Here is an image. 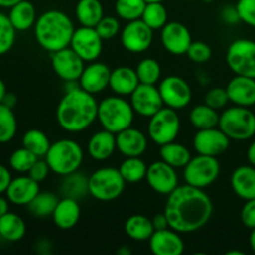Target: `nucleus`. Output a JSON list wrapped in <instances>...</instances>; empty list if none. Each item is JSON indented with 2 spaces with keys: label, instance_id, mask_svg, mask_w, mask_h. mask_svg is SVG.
Masks as SVG:
<instances>
[{
  "label": "nucleus",
  "instance_id": "obj_3",
  "mask_svg": "<svg viewBox=\"0 0 255 255\" xmlns=\"http://www.w3.org/2000/svg\"><path fill=\"white\" fill-rule=\"evenodd\" d=\"M75 27L72 20L60 10H47L37 17L34 35L37 44L49 52L70 46Z\"/></svg>",
  "mask_w": 255,
  "mask_h": 255
},
{
  "label": "nucleus",
  "instance_id": "obj_46",
  "mask_svg": "<svg viewBox=\"0 0 255 255\" xmlns=\"http://www.w3.org/2000/svg\"><path fill=\"white\" fill-rule=\"evenodd\" d=\"M229 97L226 89L222 87H213L209 90L204 96V104L211 106L212 109L222 110L228 105Z\"/></svg>",
  "mask_w": 255,
  "mask_h": 255
},
{
  "label": "nucleus",
  "instance_id": "obj_44",
  "mask_svg": "<svg viewBox=\"0 0 255 255\" xmlns=\"http://www.w3.org/2000/svg\"><path fill=\"white\" fill-rule=\"evenodd\" d=\"M102 40H111L121 31V24L116 16H104L95 26Z\"/></svg>",
  "mask_w": 255,
  "mask_h": 255
},
{
  "label": "nucleus",
  "instance_id": "obj_21",
  "mask_svg": "<svg viewBox=\"0 0 255 255\" xmlns=\"http://www.w3.org/2000/svg\"><path fill=\"white\" fill-rule=\"evenodd\" d=\"M39 182L32 179L27 174V176H19L16 178H12L5 191V196L9 199L10 203L15 206H27L39 194Z\"/></svg>",
  "mask_w": 255,
  "mask_h": 255
},
{
  "label": "nucleus",
  "instance_id": "obj_59",
  "mask_svg": "<svg viewBox=\"0 0 255 255\" xmlns=\"http://www.w3.org/2000/svg\"><path fill=\"white\" fill-rule=\"evenodd\" d=\"M119 254H122V255H128V254H131V251H129V249H127V248H121L119 251Z\"/></svg>",
  "mask_w": 255,
  "mask_h": 255
},
{
  "label": "nucleus",
  "instance_id": "obj_11",
  "mask_svg": "<svg viewBox=\"0 0 255 255\" xmlns=\"http://www.w3.org/2000/svg\"><path fill=\"white\" fill-rule=\"evenodd\" d=\"M158 90L164 106L173 110L186 109L192 101L191 86L186 80L176 75H171L161 80Z\"/></svg>",
  "mask_w": 255,
  "mask_h": 255
},
{
  "label": "nucleus",
  "instance_id": "obj_13",
  "mask_svg": "<svg viewBox=\"0 0 255 255\" xmlns=\"http://www.w3.org/2000/svg\"><path fill=\"white\" fill-rule=\"evenodd\" d=\"M153 30L141 19L127 22L121 30V44L125 50L132 54H142L151 47Z\"/></svg>",
  "mask_w": 255,
  "mask_h": 255
},
{
  "label": "nucleus",
  "instance_id": "obj_52",
  "mask_svg": "<svg viewBox=\"0 0 255 255\" xmlns=\"http://www.w3.org/2000/svg\"><path fill=\"white\" fill-rule=\"evenodd\" d=\"M152 223H153V227L156 231H161V229H166L169 228V224H168V219H167L166 214L163 213H158L153 217L152 219Z\"/></svg>",
  "mask_w": 255,
  "mask_h": 255
},
{
  "label": "nucleus",
  "instance_id": "obj_15",
  "mask_svg": "<svg viewBox=\"0 0 255 255\" xmlns=\"http://www.w3.org/2000/svg\"><path fill=\"white\" fill-rule=\"evenodd\" d=\"M51 65L54 72L67 81H79L85 69V61L70 46L51 52Z\"/></svg>",
  "mask_w": 255,
  "mask_h": 255
},
{
  "label": "nucleus",
  "instance_id": "obj_54",
  "mask_svg": "<svg viewBox=\"0 0 255 255\" xmlns=\"http://www.w3.org/2000/svg\"><path fill=\"white\" fill-rule=\"evenodd\" d=\"M9 199L0 196V217H2L9 212Z\"/></svg>",
  "mask_w": 255,
  "mask_h": 255
},
{
  "label": "nucleus",
  "instance_id": "obj_43",
  "mask_svg": "<svg viewBox=\"0 0 255 255\" xmlns=\"http://www.w3.org/2000/svg\"><path fill=\"white\" fill-rule=\"evenodd\" d=\"M16 40V30L12 26L9 16L0 12V56L12 49Z\"/></svg>",
  "mask_w": 255,
  "mask_h": 255
},
{
  "label": "nucleus",
  "instance_id": "obj_5",
  "mask_svg": "<svg viewBox=\"0 0 255 255\" xmlns=\"http://www.w3.org/2000/svg\"><path fill=\"white\" fill-rule=\"evenodd\" d=\"M44 158L51 172L64 177L79 171L84 161V151L76 141L64 138L51 143Z\"/></svg>",
  "mask_w": 255,
  "mask_h": 255
},
{
  "label": "nucleus",
  "instance_id": "obj_45",
  "mask_svg": "<svg viewBox=\"0 0 255 255\" xmlns=\"http://www.w3.org/2000/svg\"><path fill=\"white\" fill-rule=\"evenodd\" d=\"M187 56L196 64H204L212 57V49L207 42L192 41L191 46L187 50Z\"/></svg>",
  "mask_w": 255,
  "mask_h": 255
},
{
  "label": "nucleus",
  "instance_id": "obj_31",
  "mask_svg": "<svg viewBox=\"0 0 255 255\" xmlns=\"http://www.w3.org/2000/svg\"><path fill=\"white\" fill-rule=\"evenodd\" d=\"M26 233V224L24 219L16 213L7 212L0 217V238L7 242L21 241Z\"/></svg>",
  "mask_w": 255,
  "mask_h": 255
},
{
  "label": "nucleus",
  "instance_id": "obj_39",
  "mask_svg": "<svg viewBox=\"0 0 255 255\" xmlns=\"http://www.w3.org/2000/svg\"><path fill=\"white\" fill-rule=\"evenodd\" d=\"M17 132V121L14 109L0 104V143L11 141Z\"/></svg>",
  "mask_w": 255,
  "mask_h": 255
},
{
  "label": "nucleus",
  "instance_id": "obj_32",
  "mask_svg": "<svg viewBox=\"0 0 255 255\" xmlns=\"http://www.w3.org/2000/svg\"><path fill=\"white\" fill-rule=\"evenodd\" d=\"M161 159L168 163L174 168H184L192 158L189 149L184 144L177 143V142H169V143L161 146L159 149Z\"/></svg>",
  "mask_w": 255,
  "mask_h": 255
},
{
  "label": "nucleus",
  "instance_id": "obj_27",
  "mask_svg": "<svg viewBox=\"0 0 255 255\" xmlns=\"http://www.w3.org/2000/svg\"><path fill=\"white\" fill-rule=\"evenodd\" d=\"M138 85L139 80L134 69L128 66H119L111 71L109 87L119 96H131Z\"/></svg>",
  "mask_w": 255,
  "mask_h": 255
},
{
  "label": "nucleus",
  "instance_id": "obj_20",
  "mask_svg": "<svg viewBox=\"0 0 255 255\" xmlns=\"http://www.w3.org/2000/svg\"><path fill=\"white\" fill-rule=\"evenodd\" d=\"M177 231L172 228L154 231L149 238V249L154 255H182L184 242Z\"/></svg>",
  "mask_w": 255,
  "mask_h": 255
},
{
  "label": "nucleus",
  "instance_id": "obj_9",
  "mask_svg": "<svg viewBox=\"0 0 255 255\" xmlns=\"http://www.w3.org/2000/svg\"><path fill=\"white\" fill-rule=\"evenodd\" d=\"M181 131V120L177 110L163 106L158 112L149 117L148 137L157 146H163L176 141Z\"/></svg>",
  "mask_w": 255,
  "mask_h": 255
},
{
  "label": "nucleus",
  "instance_id": "obj_38",
  "mask_svg": "<svg viewBox=\"0 0 255 255\" xmlns=\"http://www.w3.org/2000/svg\"><path fill=\"white\" fill-rule=\"evenodd\" d=\"M152 30H161L168 22V11L163 2H147L141 17Z\"/></svg>",
  "mask_w": 255,
  "mask_h": 255
},
{
  "label": "nucleus",
  "instance_id": "obj_4",
  "mask_svg": "<svg viewBox=\"0 0 255 255\" xmlns=\"http://www.w3.org/2000/svg\"><path fill=\"white\" fill-rule=\"evenodd\" d=\"M134 110L131 102L124 96H110L99 102L97 120L102 128L117 134L119 132L132 126L134 119Z\"/></svg>",
  "mask_w": 255,
  "mask_h": 255
},
{
  "label": "nucleus",
  "instance_id": "obj_16",
  "mask_svg": "<svg viewBox=\"0 0 255 255\" xmlns=\"http://www.w3.org/2000/svg\"><path fill=\"white\" fill-rule=\"evenodd\" d=\"M129 102L136 114L147 119L164 106L158 86L148 84H139L129 96Z\"/></svg>",
  "mask_w": 255,
  "mask_h": 255
},
{
  "label": "nucleus",
  "instance_id": "obj_19",
  "mask_svg": "<svg viewBox=\"0 0 255 255\" xmlns=\"http://www.w3.org/2000/svg\"><path fill=\"white\" fill-rule=\"evenodd\" d=\"M112 70L104 62L92 61L85 66L79 85L82 90L92 95H97L109 87Z\"/></svg>",
  "mask_w": 255,
  "mask_h": 255
},
{
  "label": "nucleus",
  "instance_id": "obj_51",
  "mask_svg": "<svg viewBox=\"0 0 255 255\" xmlns=\"http://www.w3.org/2000/svg\"><path fill=\"white\" fill-rule=\"evenodd\" d=\"M11 179V172L9 171V168L6 166H4V164L0 163V194L5 193Z\"/></svg>",
  "mask_w": 255,
  "mask_h": 255
},
{
  "label": "nucleus",
  "instance_id": "obj_30",
  "mask_svg": "<svg viewBox=\"0 0 255 255\" xmlns=\"http://www.w3.org/2000/svg\"><path fill=\"white\" fill-rule=\"evenodd\" d=\"M154 231L156 229L152 223V219L143 216V214H133V216L128 217L126 223H125V232L132 241H149Z\"/></svg>",
  "mask_w": 255,
  "mask_h": 255
},
{
  "label": "nucleus",
  "instance_id": "obj_36",
  "mask_svg": "<svg viewBox=\"0 0 255 255\" xmlns=\"http://www.w3.org/2000/svg\"><path fill=\"white\" fill-rule=\"evenodd\" d=\"M148 166L144 163L141 157H126L121 166L119 167L120 173L122 174L126 183H138L146 179Z\"/></svg>",
  "mask_w": 255,
  "mask_h": 255
},
{
  "label": "nucleus",
  "instance_id": "obj_23",
  "mask_svg": "<svg viewBox=\"0 0 255 255\" xmlns=\"http://www.w3.org/2000/svg\"><path fill=\"white\" fill-rule=\"evenodd\" d=\"M147 144L146 134L132 126L116 134L117 151L125 157H141L146 152Z\"/></svg>",
  "mask_w": 255,
  "mask_h": 255
},
{
  "label": "nucleus",
  "instance_id": "obj_49",
  "mask_svg": "<svg viewBox=\"0 0 255 255\" xmlns=\"http://www.w3.org/2000/svg\"><path fill=\"white\" fill-rule=\"evenodd\" d=\"M241 219L244 227L249 229L255 228V198L246 201L241 212Z\"/></svg>",
  "mask_w": 255,
  "mask_h": 255
},
{
  "label": "nucleus",
  "instance_id": "obj_60",
  "mask_svg": "<svg viewBox=\"0 0 255 255\" xmlns=\"http://www.w3.org/2000/svg\"><path fill=\"white\" fill-rule=\"evenodd\" d=\"M227 255H244V253L243 252L234 251V252H227Z\"/></svg>",
  "mask_w": 255,
  "mask_h": 255
},
{
  "label": "nucleus",
  "instance_id": "obj_53",
  "mask_svg": "<svg viewBox=\"0 0 255 255\" xmlns=\"http://www.w3.org/2000/svg\"><path fill=\"white\" fill-rule=\"evenodd\" d=\"M1 104L6 105V106L10 107V109H14L17 104L16 96H15L14 94H10V92H7V94L5 95V97H4V100H2Z\"/></svg>",
  "mask_w": 255,
  "mask_h": 255
},
{
  "label": "nucleus",
  "instance_id": "obj_56",
  "mask_svg": "<svg viewBox=\"0 0 255 255\" xmlns=\"http://www.w3.org/2000/svg\"><path fill=\"white\" fill-rule=\"evenodd\" d=\"M21 0H0V7H4V9H10V7L14 6L15 4H17Z\"/></svg>",
  "mask_w": 255,
  "mask_h": 255
},
{
  "label": "nucleus",
  "instance_id": "obj_50",
  "mask_svg": "<svg viewBox=\"0 0 255 255\" xmlns=\"http://www.w3.org/2000/svg\"><path fill=\"white\" fill-rule=\"evenodd\" d=\"M222 19H223L226 24L229 25H236L237 22L241 21V17H239L236 5H228V6L224 7L222 10Z\"/></svg>",
  "mask_w": 255,
  "mask_h": 255
},
{
  "label": "nucleus",
  "instance_id": "obj_10",
  "mask_svg": "<svg viewBox=\"0 0 255 255\" xmlns=\"http://www.w3.org/2000/svg\"><path fill=\"white\" fill-rule=\"evenodd\" d=\"M227 64L236 75L255 79V41L234 40L227 50Z\"/></svg>",
  "mask_w": 255,
  "mask_h": 255
},
{
  "label": "nucleus",
  "instance_id": "obj_22",
  "mask_svg": "<svg viewBox=\"0 0 255 255\" xmlns=\"http://www.w3.org/2000/svg\"><path fill=\"white\" fill-rule=\"evenodd\" d=\"M229 102L237 106L252 107L255 105V79L236 75L226 87Z\"/></svg>",
  "mask_w": 255,
  "mask_h": 255
},
{
  "label": "nucleus",
  "instance_id": "obj_41",
  "mask_svg": "<svg viewBox=\"0 0 255 255\" xmlns=\"http://www.w3.org/2000/svg\"><path fill=\"white\" fill-rule=\"evenodd\" d=\"M134 70L138 76L139 84L157 85V82L161 79V65L152 57H146V59L141 60Z\"/></svg>",
  "mask_w": 255,
  "mask_h": 255
},
{
  "label": "nucleus",
  "instance_id": "obj_17",
  "mask_svg": "<svg viewBox=\"0 0 255 255\" xmlns=\"http://www.w3.org/2000/svg\"><path fill=\"white\" fill-rule=\"evenodd\" d=\"M146 181L156 193L163 194V196L171 194L179 186L176 168L169 166L162 159L149 164L147 169Z\"/></svg>",
  "mask_w": 255,
  "mask_h": 255
},
{
  "label": "nucleus",
  "instance_id": "obj_34",
  "mask_svg": "<svg viewBox=\"0 0 255 255\" xmlns=\"http://www.w3.org/2000/svg\"><path fill=\"white\" fill-rule=\"evenodd\" d=\"M219 117L221 115L218 114V110L212 109L206 104L194 106L189 112V121H191L192 126L197 129L218 127Z\"/></svg>",
  "mask_w": 255,
  "mask_h": 255
},
{
  "label": "nucleus",
  "instance_id": "obj_61",
  "mask_svg": "<svg viewBox=\"0 0 255 255\" xmlns=\"http://www.w3.org/2000/svg\"><path fill=\"white\" fill-rule=\"evenodd\" d=\"M163 2L164 0H146V2Z\"/></svg>",
  "mask_w": 255,
  "mask_h": 255
},
{
  "label": "nucleus",
  "instance_id": "obj_29",
  "mask_svg": "<svg viewBox=\"0 0 255 255\" xmlns=\"http://www.w3.org/2000/svg\"><path fill=\"white\" fill-rule=\"evenodd\" d=\"M75 15L81 26L95 27L105 16L104 6L100 0H79L75 7Z\"/></svg>",
  "mask_w": 255,
  "mask_h": 255
},
{
  "label": "nucleus",
  "instance_id": "obj_6",
  "mask_svg": "<svg viewBox=\"0 0 255 255\" xmlns=\"http://www.w3.org/2000/svg\"><path fill=\"white\" fill-rule=\"evenodd\" d=\"M218 127L231 139L247 141L255 136V115L249 107H228L221 114Z\"/></svg>",
  "mask_w": 255,
  "mask_h": 255
},
{
  "label": "nucleus",
  "instance_id": "obj_62",
  "mask_svg": "<svg viewBox=\"0 0 255 255\" xmlns=\"http://www.w3.org/2000/svg\"><path fill=\"white\" fill-rule=\"evenodd\" d=\"M204 1H206V2H212V1H214V0H204Z\"/></svg>",
  "mask_w": 255,
  "mask_h": 255
},
{
  "label": "nucleus",
  "instance_id": "obj_57",
  "mask_svg": "<svg viewBox=\"0 0 255 255\" xmlns=\"http://www.w3.org/2000/svg\"><path fill=\"white\" fill-rule=\"evenodd\" d=\"M6 94L7 91H6V86H5V82L0 79V104L2 102V100H4L5 95Z\"/></svg>",
  "mask_w": 255,
  "mask_h": 255
},
{
  "label": "nucleus",
  "instance_id": "obj_55",
  "mask_svg": "<svg viewBox=\"0 0 255 255\" xmlns=\"http://www.w3.org/2000/svg\"><path fill=\"white\" fill-rule=\"evenodd\" d=\"M247 157H248L249 163H251L252 166L255 167V141L248 147V151H247Z\"/></svg>",
  "mask_w": 255,
  "mask_h": 255
},
{
  "label": "nucleus",
  "instance_id": "obj_14",
  "mask_svg": "<svg viewBox=\"0 0 255 255\" xmlns=\"http://www.w3.org/2000/svg\"><path fill=\"white\" fill-rule=\"evenodd\" d=\"M231 144V138L219 127L198 129L193 137V147L198 154L218 157L223 154Z\"/></svg>",
  "mask_w": 255,
  "mask_h": 255
},
{
  "label": "nucleus",
  "instance_id": "obj_58",
  "mask_svg": "<svg viewBox=\"0 0 255 255\" xmlns=\"http://www.w3.org/2000/svg\"><path fill=\"white\" fill-rule=\"evenodd\" d=\"M249 244H251L252 251H253L255 253V228L252 229L251 237H249Z\"/></svg>",
  "mask_w": 255,
  "mask_h": 255
},
{
  "label": "nucleus",
  "instance_id": "obj_12",
  "mask_svg": "<svg viewBox=\"0 0 255 255\" xmlns=\"http://www.w3.org/2000/svg\"><path fill=\"white\" fill-rule=\"evenodd\" d=\"M104 40L95 27L80 26L75 29L70 47L84 60L85 62L96 61L102 52Z\"/></svg>",
  "mask_w": 255,
  "mask_h": 255
},
{
  "label": "nucleus",
  "instance_id": "obj_26",
  "mask_svg": "<svg viewBox=\"0 0 255 255\" xmlns=\"http://www.w3.org/2000/svg\"><path fill=\"white\" fill-rule=\"evenodd\" d=\"M231 186L234 193L244 201L255 198V167L241 166L234 169L231 177Z\"/></svg>",
  "mask_w": 255,
  "mask_h": 255
},
{
  "label": "nucleus",
  "instance_id": "obj_8",
  "mask_svg": "<svg viewBox=\"0 0 255 255\" xmlns=\"http://www.w3.org/2000/svg\"><path fill=\"white\" fill-rule=\"evenodd\" d=\"M221 173V163L218 157L198 154L192 157L183 168V178L187 184L196 188L206 189L218 179Z\"/></svg>",
  "mask_w": 255,
  "mask_h": 255
},
{
  "label": "nucleus",
  "instance_id": "obj_7",
  "mask_svg": "<svg viewBox=\"0 0 255 255\" xmlns=\"http://www.w3.org/2000/svg\"><path fill=\"white\" fill-rule=\"evenodd\" d=\"M126 181L119 168L104 167L89 177V194L100 202H111L120 198L125 191Z\"/></svg>",
  "mask_w": 255,
  "mask_h": 255
},
{
  "label": "nucleus",
  "instance_id": "obj_37",
  "mask_svg": "<svg viewBox=\"0 0 255 255\" xmlns=\"http://www.w3.org/2000/svg\"><path fill=\"white\" fill-rule=\"evenodd\" d=\"M50 146H51V142H50L47 134L40 129H29L22 136V147L31 151L39 158H44Z\"/></svg>",
  "mask_w": 255,
  "mask_h": 255
},
{
  "label": "nucleus",
  "instance_id": "obj_25",
  "mask_svg": "<svg viewBox=\"0 0 255 255\" xmlns=\"http://www.w3.org/2000/svg\"><path fill=\"white\" fill-rule=\"evenodd\" d=\"M116 149V134L105 128L92 134L87 142V152L95 161H106Z\"/></svg>",
  "mask_w": 255,
  "mask_h": 255
},
{
  "label": "nucleus",
  "instance_id": "obj_33",
  "mask_svg": "<svg viewBox=\"0 0 255 255\" xmlns=\"http://www.w3.org/2000/svg\"><path fill=\"white\" fill-rule=\"evenodd\" d=\"M61 194L74 199H81L89 194V177L79 171L64 176L61 183Z\"/></svg>",
  "mask_w": 255,
  "mask_h": 255
},
{
  "label": "nucleus",
  "instance_id": "obj_35",
  "mask_svg": "<svg viewBox=\"0 0 255 255\" xmlns=\"http://www.w3.org/2000/svg\"><path fill=\"white\" fill-rule=\"evenodd\" d=\"M60 199L51 192H39L36 197L27 204L30 213L37 218H46L52 216Z\"/></svg>",
  "mask_w": 255,
  "mask_h": 255
},
{
  "label": "nucleus",
  "instance_id": "obj_42",
  "mask_svg": "<svg viewBox=\"0 0 255 255\" xmlns=\"http://www.w3.org/2000/svg\"><path fill=\"white\" fill-rule=\"evenodd\" d=\"M39 159V157L35 156L31 151H29L25 147L17 148L10 154L9 158V166L12 171L17 172V173H27L34 166L35 162Z\"/></svg>",
  "mask_w": 255,
  "mask_h": 255
},
{
  "label": "nucleus",
  "instance_id": "obj_28",
  "mask_svg": "<svg viewBox=\"0 0 255 255\" xmlns=\"http://www.w3.org/2000/svg\"><path fill=\"white\" fill-rule=\"evenodd\" d=\"M7 16L16 31H26L31 29L37 20L36 10L30 0H21L10 7Z\"/></svg>",
  "mask_w": 255,
  "mask_h": 255
},
{
  "label": "nucleus",
  "instance_id": "obj_40",
  "mask_svg": "<svg viewBox=\"0 0 255 255\" xmlns=\"http://www.w3.org/2000/svg\"><path fill=\"white\" fill-rule=\"evenodd\" d=\"M146 4V0H116L115 11L120 19L133 21L141 19Z\"/></svg>",
  "mask_w": 255,
  "mask_h": 255
},
{
  "label": "nucleus",
  "instance_id": "obj_2",
  "mask_svg": "<svg viewBox=\"0 0 255 255\" xmlns=\"http://www.w3.org/2000/svg\"><path fill=\"white\" fill-rule=\"evenodd\" d=\"M99 102L95 95L76 87L60 100L56 109V120L59 126L70 133H77L89 128L97 120Z\"/></svg>",
  "mask_w": 255,
  "mask_h": 255
},
{
  "label": "nucleus",
  "instance_id": "obj_48",
  "mask_svg": "<svg viewBox=\"0 0 255 255\" xmlns=\"http://www.w3.org/2000/svg\"><path fill=\"white\" fill-rule=\"evenodd\" d=\"M50 172H51V169H50L49 164H47V162L45 161V158L44 159L39 158L36 162H35L34 166L31 167V169L27 172V174H29L32 179H35V181L40 183V182L45 181V179L47 178Z\"/></svg>",
  "mask_w": 255,
  "mask_h": 255
},
{
  "label": "nucleus",
  "instance_id": "obj_63",
  "mask_svg": "<svg viewBox=\"0 0 255 255\" xmlns=\"http://www.w3.org/2000/svg\"><path fill=\"white\" fill-rule=\"evenodd\" d=\"M186 1H194V0H186Z\"/></svg>",
  "mask_w": 255,
  "mask_h": 255
},
{
  "label": "nucleus",
  "instance_id": "obj_1",
  "mask_svg": "<svg viewBox=\"0 0 255 255\" xmlns=\"http://www.w3.org/2000/svg\"><path fill=\"white\" fill-rule=\"evenodd\" d=\"M164 214L169 228L178 233H193L203 228L212 218L213 202L204 189L178 186L167 196Z\"/></svg>",
  "mask_w": 255,
  "mask_h": 255
},
{
  "label": "nucleus",
  "instance_id": "obj_24",
  "mask_svg": "<svg viewBox=\"0 0 255 255\" xmlns=\"http://www.w3.org/2000/svg\"><path fill=\"white\" fill-rule=\"evenodd\" d=\"M51 217L54 224L59 229H62V231L72 229L79 223L80 217H81L79 201L70 197H62Z\"/></svg>",
  "mask_w": 255,
  "mask_h": 255
},
{
  "label": "nucleus",
  "instance_id": "obj_47",
  "mask_svg": "<svg viewBox=\"0 0 255 255\" xmlns=\"http://www.w3.org/2000/svg\"><path fill=\"white\" fill-rule=\"evenodd\" d=\"M236 6L241 21L255 29V0H238Z\"/></svg>",
  "mask_w": 255,
  "mask_h": 255
},
{
  "label": "nucleus",
  "instance_id": "obj_18",
  "mask_svg": "<svg viewBox=\"0 0 255 255\" xmlns=\"http://www.w3.org/2000/svg\"><path fill=\"white\" fill-rule=\"evenodd\" d=\"M161 42L172 55H184L192 44L191 31L178 21H168L161 29Z\"/></svg>",
  "mask_w": 255,
  "mask_h": 255
}]
</instances>
